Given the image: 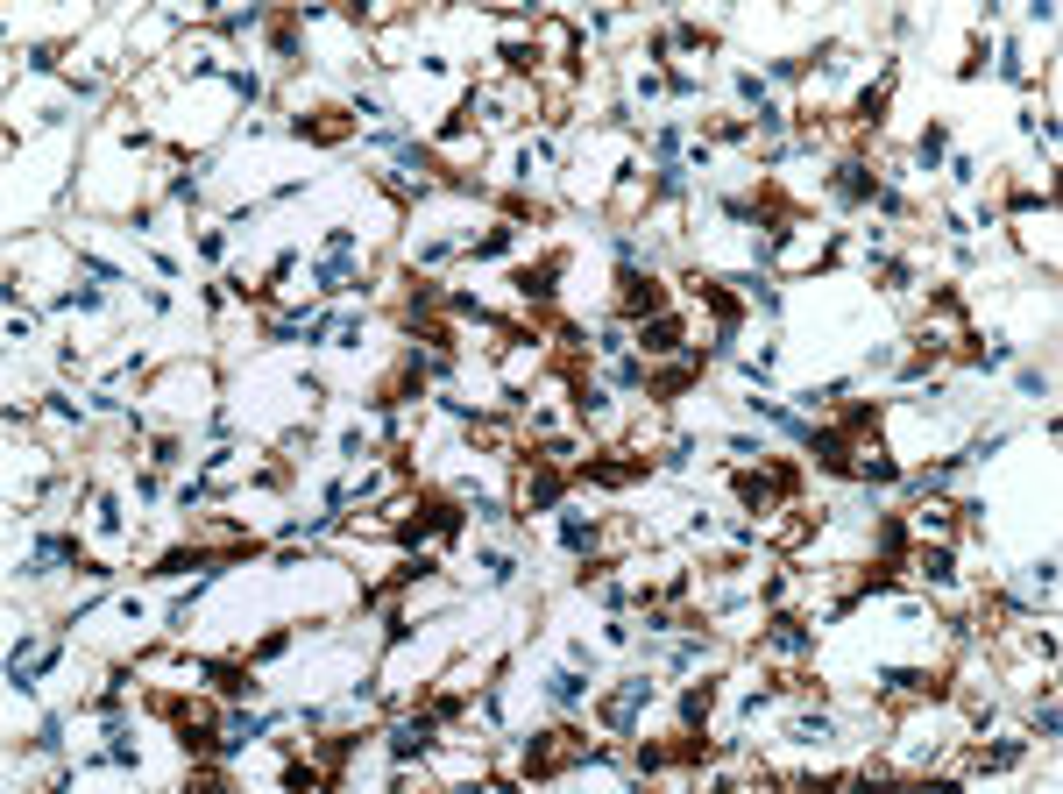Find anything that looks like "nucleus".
I'll return each mask as SVG.
<instances>
[{
	"label": "nucleus",
	"mask_w": 1063,
	"mask_h": 794,
	"mask_svg": "<svg viewBox=\"0 0 1063 794\" xmlns=\"http://www.w3.org/2000/svg\"><path fill=\"white\" fill-rule=\"evenodd\" d=\"M497 57H504L511 71H539V43H504Z\"/></svg>",
	"instance_id": "nucleus-30"
},
{
	"label": "nucleus",
	"mask_w": 1063,
	"mask_h": 794,
	"mask_svg": "<svg viewBox=\"0 0 1063 794\" xmlns=\"http://www.w3.org/2000/svg\"><path fill=\"white\" fill-rule=\"evenodd\" d=\"M688 461H695V433H681V440L667 447V468H688Z\"/></svg>",
	"instance_id": "nucleus-36"
},
{
	"label": "nucleus",
	"mask_w": 1063,
	"mask_h": 794,
	"mask_svg": "<svg viewBox=\"0 0 1063 794\" xmlns=\"http://www.w3.org/2000/svg\"><path fill=\"white\" fill-rule=\"evenodd\" d=\"M171 199H178V206H199V178H171Z\"/></svg>",
	"instance_id": "nucleus-38"
},
{
	"label": "nucleus",
	"mask_w": 1063,
	"mask_h": 794,
	"mask_svg": "<svg viewBox=\"0 0 1063 794\" xmlns=\"http://www.w3.org/2000/svg\"><path fill=\"white\" fill-rule=\"evenodd\" d=\"M291 135H305V142H341L348 121H341V114H291Z\"/></svg>",
	"instance_id": "nucleus-17"
},
{
	"label": "nucleus",
	"mask_w": 1063,
	"mask_h": 794,
	"mask_svg": "<svg viewBox=\"0 0 1063 794\" xmlns=\"http://www.w3.org/2000/svg\"><path fill=\"white\" fill-rule=\"evenodd\" d=\"M220 78H227L241 100H263V78H256V71H220Z\"/></svg>",
	"instance_id": "nucleus-32"
},
{
	"label": "nucleus",
	"mask_w": 1063,
	"mask_h": 794,
	"mask_svg": "<svg viewBox=\"0 0 1063 794\" xmlns=\"http://www.w3.org/2000/svg\"><path fill=\"white\" fill-rule=\"evenodd\" d=\"M787 738H794V745H830V738H837V724L823 717V709H815V717H794V724H787Z\"/></svg>",
	"instance_id": "nucleus-21"
},
{
	"label": "nucleus",
	"mask_w": 1063,
	"mask_h": 794,
	"mask_svg": "<svg viewBox=\"0 0 1063 794\" xmlns=\"http://www.w3.org/2000/svg\"><path fill=\"white\" fill-rule=\"evenodd\" d=\"M560 277H567V256L553 249V256H539V263H525V270L511 277V291H518L525 305H539V312H546V305L560 298Z\"/></svg>",
	"instance_id": "nucleus-5"
},
{
	"label": "nucleus",
	"mask_w": 1063,
	"mask_h": 794,
	"mask_svg": "<svg viewBox=\"0 0 1063 794\" xmlns=\"http://www.w3.org/2000/svg\"><path fill=\"white\" fill-rule=\"evenodd\" d=\"M121 525H128V518H121V504H114V497H100V532H121Z\"/></svg>",
	"instance_id": "nucleus-40"
},
{
	"label": "nucleus",
	"mask_w": 1063,
	"mask_h": 794,
	"mask_svg": "<svg viewBox=\"0 0 1063 794\" xmlns=\"http://www.w3.org/2000/svg\"><path fill=\"white\" fill-rule=\"evenodd\" d=\"M475 568H482L489 582H511V575H518V561H511V553H475Z\"/></svg>",
	"instance_id": "nucleus-28"
},
{
	"label": "nucleus",
	"mask_w": 1063,
	"mask_h": 794,
	"mask_svg": "<svg viewBox=\"0 0 1063 794\" xmlns=\"http://www.w3.org/2000/svg\"><path fill=\"white\" fill-rule=\"evenodd\" d=\"M652 695H660V688L638 674V681H624L617 695H603V702H596V717L610 724V738H638V709H652Z\"/></svg>",
	"instance_id": "nucleus-3"
},
{
	"label": "nucleus",
	"mask_w": 1063,
	"mask_h": 794,
	"mask_svg": "<svg viewBox=\"0 0 1063 794\" xmlns=\"http://www.w3.org/2000/svg\"><path fill=\"white\" fill-rule=\"evenodd\" d=\"M709 709H716V681H695V688L681 695V724H688V731H702V724H709Z\"/></svg>",
	"instance_id": "nucleus-19"
},
{
	"label": "nucleus",
	"mask_w": 1063,
	"mask_h": 794,
	"mask_svg": "<svg viewBox=\"0 0 1063 794\" xmlns=\"http://www.w3.org/2000/svg\"><path fill=\"white\" fill-rule=\"evenodd\" d=\"M1000 78H1014V86H1028V57H1021V43H1000Z\"/></svg>",
	"instance_id": "nucleus-29"
},
{
	"label": "nucleus",
	"mask_w": 1063,
	"mask_h": 794,
	"mask_svg": "<svg viewBox=\"0 0 1063 794\" xmlns=\"http://www.w3.org/2000/svg\"><path fill=\"white\" fill-rule=\"evenodd\" d=\"M1021 397H1049V376H1042V369H1021Z\"/></svg>",
	"instance_id": "nucleus-39"
},
{
	"label": "nucleus",
	"mask_w": 1063,
	"mask_h": 794,
	"mask_svg": "<svg viewBox=\"0 0 1063 794\" xmlns=\"http://www.w3.org/2000/svg\"><path fill=\"white\" fill-rule=\"evenodd\" d=\"M29 745H36V752H57V745H64V717H43V724H36V738H29Z\"/></svg>",
	"instance_id": "nucleus-31"
},
{
	"label": "nucleus",
	"mask_w": 1063,
	"mask_h": 794,
	"mask_svg": "<svg viewBox=\"0 0 1063 794\" xmlns=\"http://www.w3.org/2000/svg\"><path fill=\"white\" fill-rule=\"evenodd\" d=\"M872 546H879V561H886V568H908V518H893V511H886V518L872 525Z\"/></svg>",
	"instance_id": "nucleus-15"
},
{
	"label": "nucleus",
	"mask_w": 1063,
	"mask_h": 794,
	"mask_svg": "<svg viewBox=\"0 0 1063 794\" xmlns=\"http://www.w3.org/2000/svg\"><path fill=\"white\" fill-rule=\"evenodd\" d=\"M759 646H773V653H815V624L808 617H773L759 631Z\"/></svg>",
	"instance_id": "nucleus-11"
},
{
	"label": "nucleus",
	"mask_w": 1063,
	"mask_h": 794,
	"mask_svg": "<svg viewBox=\"0 0 1063 794\" xmlns=\"http://www.w3.org/2000/svg\"><path fill=\"white\" fill-rule=\"evenodd\" d=\"M638 348L645 355H688V327L674 312H652V320H638Z\"/></svg>",
	"instance_id": "nucleus-8"
},
{
	"label": "nucleus",
	"mask_w": 1063,
	"mask_h": 794,
	"mask_svg": "<svg viewBox=\"0 0 1063 794\" xmlns=\"http://www.w3.org/2000/svg\"><path fill=\"white\" fill-rule=\"evenodd\" d=\"M801 71H808V57H773V64H766V78H780V86H787V78H801Z\"/></svg>",
	"instance_id": "nucleus-34"
},
{
	"label": "nucleus",
	"mask_w": 1063,
	"mask_h": 794,
	"mask_svg": "<svg viewBox=\"0 0 1063 794\" xmlns=\"http://www.w3.org/2000/svg\"><path fill=\"white\" fill-rule=\"evenodd\" d=\"M57 305H64V312H100L107 291H100V284H71V291H57Z\"/></svg>",
	"instance_id": "nucleus-24"
},
{
	"label": "nucleus",
	"mask_w": 1063,
	"mask_h": 794,
	"mask_svg": "<svg viewBox=\"0 0 1063 794\" xmlns=\"http://www.w3.org/2000/svg\"><path fill=\"white\" fill-rule=\"evenodd\" d=\"M943 149H950V128H943V121H929V128H922V142H915L922 171H936V164H943Z\"/></svg>",
	"instance_id": "nucleus-23"
},
{
	"label": "nucleus",
	"mask_w": 1063,
	"mask_h": 794,
	"mask_svg": "<svg viewBox=\"0 0 1063 794\" xmlns=\"http://www.w3.org/2000/svg\"><path fill=\"white\" fill-rule=\"evenodd\" d=\"M362 277H355V256H319L312 263V291L319 298H341V291H355Z\"/></svg>",
	"instance_id": "nucleus-14"
},
{
	"label": "nucleus",
	"mask_w": 1063,
	"mask_h": 794,
	"mask_svg": "<svg viewBox=\"0 0 1063 794\" xmlns=\"http://www.w3.org/2000/svg\"><path fill=\"white\" fill-rule=\"evenodd\" d=\"M610 390H645V362H638V355H617V362H610Z\"/></svg>",
	"instance_id": "nucleus-25"
},
{
	"label": "nucleus",
	"mask_w": 1063,
	"mask_h": 794,
	"mask_svg": "<svg viewBox=\"0 0 1063 794\" xmlns=\"http://www.w3.org/2000/svg\"><path fill=\"white\" fill-rule=\"evenodd\" d=\"M539 688H546V702H560V709H575V702L589 695V674H582V667H553V674H546Z\"/></svg>",
	"instance_id": "nucleus-16"
},
{
	"label": "nucleus",
	"mask_w": 1063,
	"mask_h": 794,
	"mask_svg": "<svg viewBox=\"0 0 1063 794\" xmlns=\"http://www.w3.org/2000/svg\"><path fill=\"white\" fill-rule=\"evenodd\" d=\"M1028 724H1035V738H1042V745L1063 731V724H1056V695H1049V688H1042V702H1035V717H1028Z\"/></svg>",
	"instance_id": "nucleus-26"
},
{
	"label": "nucleus",
	"mask_w": 1063,
	"mask_h": 794,
	"mask_svg": "<svg viewBox=\"0 0 1063 794\" xmlns=\"http://www.w3.org/2000/svg\"><path fill=\"white\" fill-rule=\"evenodd\" d=\"M270 724H277V717H249V709H234V717L220 724V759H234V752H249L256 738H270Z\"/></svg>",
	"instance_id": "nucleus-10"
},
{
	"label": "nucleus",
	"mask_w": 1063,
	"mask_h": 794,
	"mask_svg": "<svg viewBox=\"0 0 1063 794\" xmlns=\"http://www.w3.org/2000/svg\"><path fill=\"white\" fill-rule=\"evenodd\" d=\"M702 653H709V631H695V639H674V646H667V660H674V667H695Z\"/></svg>",
	"instance_id": "nucleus-27"
},
{
	"label": "nucleus",
	"mask_w": 1063,
	"mask_h": 794,
	"mask_svg": "<svg viewBox=\"0 0 1063 794\" xmlns=\"http://www.w3.org/2000/svg\"><path fill=\"white\" fill-rule=\"evenodd\" d=\"M50 419H57V426H78V419H86V412H78V405H71V397H50Z\"/></svg>",
	"instance_id": "nucleus-37"
},
{
	"label": "nucleus",
	"mask_w": 1063,
	"mask_h": 794,
	"mask_svg": "<svg viewBox=\"0 0 1063 794\" xmlns=\"http://www.w3.org/2000/svg\"><path fill=\"white\" fill-rule=\"evenodd\" d=\"M383 114H390V107H383L376 93H355V121H383Z\"/></svg>",
	"instance_id": "nucleus-35"
},
{
	"label": "nucleus",
	"mask_w": 1063,
	"mask_h": 794,
	"mask_svg": "<svg viewBox=\"0 0 1063 794\" xmlns=\"http://www.w3.org/2000/svg\"><path fill=\"white\" fill-rule=\"evenodd\" d=\"M638 475H652V461H645V454H631V461H582V468H575V483H596V490H631Z\"/></svg>",
	"instance_id": "nucleus-7"
},
{
	"label": "nucleus",
	"mask_w": 1063,
	"mask_h": 794,
	"mask_svg": "<svg viewBox=\"0 0 1063 794\" xmlns=\"http://www.w3.org/2000/svg\"><path fill=\"white\" fill-rule=\"evenodd\" d=\"M1028 582H1035V589L1049 596V589H1056V561H1035V568H1028Z\"/></svg>",
	"instance_id": "nucleus-41"
},
{
	"label": "nucleus",
	"mask_w": 1063,
	"mask_h": 794,
	"mask_svg": "<svg viewBox=\"0 0 1063 794\" xmlns=\"http://www.w3.org/2000/svg\"><path fill=\"white\" fill-rule=\"evenodd\" d=\"M1021 752H1028L1021 738H1007V745H986V752L971 759V773H1000V766H1021Z\"/></svg>",
	"instance_id": "nucleus-22"
},
{
	"label": "nucleus",
	"mask_w": 1063,
	"mask_h": 794,
	"mask_svg": "<svg viewBox=\"0 0 1063 794\" xmlns=\"http://www.w3.org/2000/svg\"><path fill=\"white\" fill-rule=\"evenodd\" d=\"M908 568H915L922 582L950 589V582H957V553H950V546H929V539H922V546H908Z\"/></svg>",
	"instance_id": "nucleus-12"
},
{
	"label": "nucleus",
	"mask_w": 1063,
	"mask_h": 794,
	"mask_svg": "<svg viewBox=\"0 0 1063 794\" xmlns=\"http://www.w3.org/2000/svg\"><path fill=\"white\" fill-rule=\"evenodd\" d=\"M440 745V724H433V709H419V717H397L390 731H383V752L397 759V766H412V759H426Z\"/></svg>",
	"instance_id": "nucleus-4"
},
{
	"label": "nucleus",
	"mask_w": 1063,
	"mask_h": 794,
	"mask_svg": "<svg viewBox=\"0 0 1063 794\" xmlns=\"http://www.w3.org/2000/svg\"><path fill=\"white\" fill-rule=\"evenodd\" d=\"M879 688L886 695H950V681L929 667H879Z\"/></svg>",
	"instance_id": "nucleus-9"
},
{
	"label": "nucleus",
	"mask_w": 1063,
	"mask_h": 794,
	"mask_svg": "<svg viewBox=\"0 0 1063 794\" xmlns=\"http://www.w3.org/2000/svg\"><path fill=\"white\" fill-rule=\"evenodd\" d=\"M893 78H901V64H893V57H886V71H879V86H865V93H858V107H851V121H858V128H879V121H886V100H893Z\"/></svg>",
	"instance_id": "nucleus-13"
},
{
	"label": "nucleus",
	"mask_w": 1063,
	"mask_h": 794,
	"mask_svg": "<svg viewBox=\"0 0 1063 794\" xmlns=\"http://www.w3.org/2000/svg\"><path fill=\"white\" fill-rule=\"evenodd\" d=\"M738 93H745V107H766V78H759V71H738Z\"/></svg>",
	"instance_id": "nucleus-33"
},
{
	"label": "nucleus",
	"mask_w": 1063,
	"mask_h": 794,
	"mask_svg": "<svg viewBox=\"0 0 1063 794\" xmlns=\"http://www.w3.org/2000/svg\"><path fill=\"white\" fill-rule=\"evenodd\" d=\"M511 242H518V220H504V227L475 234V242H468V256H475V263H489V256H511Z\"/></svg>",
	"instance_id": "nucleus-20"
},
{
	"label": "nucleus",
	"mask_w": 1063,
	"mask_h": 794,
	"mask_svg": "<svg viewBox=\"0 0 1063 794\" xmlns=\"http://www.w3.org/2000/svg\"><path fill=\"white\" fill-rule=\"evenodd\" d=\"M596 532H603V525H596L589 511H567V518H560V546H567V553H589Z\"/></svg>",
	"instance_id": "nucleus-18"
},
{
	"label": "nucleus",
	"mask_w": 1063,
	"mask_h": 794,
	"mask_svg": "<svg viewBox=\"0 0 1063 794\" xmlns=\"http://www.w3.org/2000/svg\"><path fill=\"white\" fill-rule=\"evenodd\" d=\"M801 490V468L794 461H773V468H745L738 475V497L752 504V511H773V504H787Z\"/></svg>",
	"instance_id": "nucleus-2"
},
{
	"label": "nucleus",
	"mask_w": 1063,
	"mask_h": 794,
	"mask_svg": "<svg viewBox=\"0 0 1063 794\" xmlns=\"http://www.w3.org/2000/svg\"><path fill=\"white\" fill-rule=\"evenodd\" d=\"M617 312H624V327L652 320V312H667V284L652 277V270H638V263H624V270H617Z\"/></svg>",
	"instance_id": "nucleus-1"
},
{
	"label": "nucleus",
	"mask_w": 1063,
	"mask_h": 794,
	"mask_svg": "<svg viewBox=\"0 0 1063 794\" xmlns=\"http://www.w3.org/2000/svg\"><path fill=\"white\" fill-rule=\"evenodd\" d=\"M830 199L837 206H872L879 199V171H865L858 156H844V164L830 171Z\"/></svg>",
	"instance_id": "nucleus-6"
}]
</instances>
